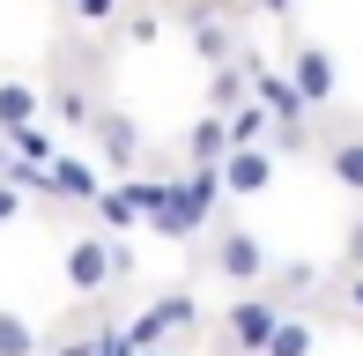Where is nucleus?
Returning <instances> with one entry per match:
<instances>
[{"label":"nucleus","instance_id":"f257e3e1","mask_svg":"<svg viewBox=\"0 0 363 356\" xmlns=\"http://www.w3.org/2000/svg\"><path fill=\"white\" fill-rule=\"evenodd\" d=\"M60 274H67L74 304L111 297V282H119V238H111V230H82V238H67V252H60Z\"/></svg>","mask_w":363,"mask_h":356},{"label":"nucleus","instance_id":"f03ea898","mask_svg":"<svg viewBox=\"0 0 363 356\" xmlns=\"http://www.w3.org/2000/svg\"><path fill=\"white\" fill-rule=\"evenodd\" d=\"M282 297H267V289H238V297L223 304V342H230V356H267V342H274V327H282Z\"/></svg>","mask_w":363,"mask_h":356},{"label":"nucleus","instance_id":"7ed1b4c3","mask_svg":"<svg viewBox=\"0 0 363 356\" xmlns=\"http://www.w3.org/2000/svg\"><path fill=\"white\" fill-rule=\"evenodd\" d=\"M193 327H201V297L193 289H163V297H148L126 319V342L134 349H171V334H193Z\"/></svg>","mask_w":363,"mask_h":356},{"label":"nucleus","instance_id":"20e7f679","mask_svg":"<svg viewBox=\"0 0 363 356\" xmlns=\"http://www.w3.org/2000/svg\"><path fill=\"white\" fill-rule=\"evenodd\" d=\"M208 267H216L230 289H259V282L274 274L267 245H259V230H216V245H208Z\"/></svg>","mask_w":363,"mask_h":356},{"label":"nucleus","instance_id":"39448f33","mask_svg":"<svg viewBox=\"0 0 363 356\" xmlns=\"http://www.w3.org/2000/svg\"><path fill=\"white\" fill-rule=\"evenodd\" d=\"M89 141H96V164H104V171H119V178H134V164H141V126L126 119L119 104H104V111H96V126H89Z\"/></svg>","mask_w":363,"mask_h":356},{"label":"nucleus","instance_id":"423d86ee","mask_svg":"<svg viewBox=\"0 0 363 356\" xmlns=\"http://www.w3.org/2000/svg\"><path fill=\"white\" fill-rule=\"evenodd\" d=\"M186 38H193V52H201L208 67H230V60L245 52V45H238V30H230V15L201 8V0H186Z\"/></svg>","mask_w":363,"mask_h":356},{"label":"nucleus","instance_id":"0eeeda50","mask_svg":"<svg viewBox=\"0 0 363 356\" xmlns=\"http://www.w3.org/2000/svg\"><path fill=\"white\" fill-rule=\"evenodd\" d=\"M289 82H296V96H304L311 111H326V104H334V89H341L334 52H326V45H296V52H289Z\"/></svg>","mask_w":363,"mask_h":356},{"label":"nucleus","instance_id":"6e6552de","mask_svg":"<svg viewBox=\"0 0 363 356\" xmlns=\"http://www.w3.org/2000/svg\"><path fill=\"white\" fill-rule=\"evenodd\" d=\"M252 104H267V119H274V126H311V104L296 96L289 74H274V67H267V60L252 67Z\"/></svg>","mask_w":363,"mask_h":356},{"label":"nucleus","instance_id":"1a4fd4ad","mask_svg":"<svg viewBox=\"0 0 363 356\" xmlns=\"http://www.w3.org/2000/svg\"><path fill=\"white\" fill-rule=\"evenodd\" d=\"M104 186H111V178H96L89 156H60V164H52V201L60 208H96Z\"/></svg>","mask_w":363,"mask_h":356},{"label":"nucleus","instance_id":"9d476101","mask_svg":"<svg viewBox=\"0 0 363 356\" xmlns=\"http://www.w3.org/2000/svg\"><path fill=\"white\" fill-rule=\"evenodd\" d=\"M38 119H45V89L23 82V74H0V141L23 134V126H38Z\"/></svg>","mask_w":363,"mask_h":356},{"label":"nucleus","instance_id":"9b49d317","mask_svg":"<svg viewBox=\"0 0 363 356\" xmlns=\"http://www.w3.org/2000/svg\"><path fill=\"white\" fill-rule=\"evenodd\" d=\"M223 186L238 193V201L267 193V186H274V149H230V156H223Z\"/></svg>","mask_w":363,"mask_h":356},{"label":"nucleus","instance_id":"f8f14e48","mask_svg":"<svg viewBox=\"0 0 363 356\" xmlns=\"http://www.w3.org/2000/svg\"><path fill=\"white\" fill-rule=\"evenodd\" d=\"M96 111H104V104H96V96L82 89V82H67V74H60V82L45 89V119L74 126V134H89V126H96Z\"/></svg>","mask_w":363,"mask_h":356},{"label":"nucleus","instance_id":"ddd939ff","mask_svg":"<svg viewBox=\"0 0 363 356\" xmlns=\"http://www.w3.org/2000/svg\"><path fill=\"white\" fill-rule=\"evenodd\" d=\"M238 104H252V67H245V52L230 60V67H208V111L230 119Z\"/></svg>","mask_w":363,"mask_h":356},{"label":"nucleus","instance_id":"4468645a","mask_svg":"<svg viewBox=\"0 0 363 356\" xmlns=\"http://www.w3.org/2000/svg\"><path fill=\"white\" fill-rule=\"evenodd\" d=\"M223 156H230V126L216 111H201V119L186 126V164L193 171H223Z\"/></svg>","mask_w":363,"mask_h":356},{"label":"nucleus","instance_id":"2eb2a0df","mask_svg":"<svg viewBox=\"0 0 363 356\" xmlns=\"http://www.w3.org/2000/svg\"><path fill=\"white\" fill-rule=\"evenodd\" d=\"M178 193H186V208H193V223H201V230H208V223H216V208H223V171H178Z\"/></svg>","mask_w":363,"mask_h":356},{"label":"nucleus","instance_id":"dca6fc26","mask_svg":"<svg viewBox=\"0 0 363 356\" xmlns=\"http://www.w3.org/2000/svg\"><path fill=\"white\" fill-rule=\"evenodd\" d=\"M89 216L104 223L111 238H134V230H141V208H134V193H126V178H111V186L96 193V208H89Z\"/></svg>","mask_w":363,"mask_h":356},{"label":"nucleus","instance_id":"f3484780","mask_svg":"<svg viewBox=\"0 0 363 356\" xmlns=\"http://www.w3.org/2000/svg\"><path fill=\"white\" fill-rule=\"evenodd\" d=\"M45 342H52V334H45L38 319H23V312L0 304V356H45Z\"/></svg>","mask_w":363,"mask_h":356},{"label":"nucleus","instance_id":"a211bd4d","mask_svg":"<svg viewBox=\"0 0 363 356\" xmlns=\"http://www.w3.org/2000/svg\"><path fill=\"white\" fill-rule=\"evenodd\" d=\"M326 171H334L341 193H363V134H341L334 149H326Z\"/></svg>","mask_w":363,"mask_h":356},{"label":"nucleus","instance_id":"6ab92c4d","mask_svg":"<svg viewBox=\"0 0 363 356\" xmlns=\"http://www.w3.org/2000/svg\"><path fill=\"white\" fill-rule=\"evenodd\" d=\"M67 23L74 30H119L126 23V0H67Z\"/></svg>","mask_w":363,"mask_h":356},{"label":"nucleus","instance_id":"aec40b11","mask_svg":"<svg viewBox=\"0 0 363 356\" xmlns=\"http://www.w3.org/2000/svg\"><path fill=\"white\" fill-rule=\"evenodd\" d=\"M311 342H319V334H311V319H282V327H274V342H267V356H311Z\"/></svg>","mask_w":363,"mask_h":356},{"label":"nucleus","instance_id":"412c9836","mask_svg":"<svg viewBox=\"0 0 363 356\" xmlns=\"http://www.w3.org/2000/svg\"><path fill=\"white\" fill-rule=\"evenodd\" d=\"M119 38H126V45H156V38H163V15H156V8H126Z\"/></svg>","mask_w":363,"mask_h":356},{"label":"nucleus","instance_id":"4be33fe9","mask_svg":"<svg viewBox=\"0 0 363 356\" xmlns=\"http://www.w3.org/2000/svg\"><path fill=\"white\" fill-rule=\"evenodd\" d=\"M30 216V193H15V186H0V223H23Z\"/></svg>","mask_w":363,"mask_h":356},{"label":"nucleus","instance_id":"5701e85b","mask_svg":"<svg viewBox=\"0 0 363 356\" xmlns=\"http://www.w3.org/2000/svg\"><path fill=\"white\" fill-rule=\"evenodd\" d=\"M289 8H296V0H252V15H274V23H282Z\"/></svg>","mask_w":363,"mask_h":356},{"label":"nucleus","instance_id":"b1692460","mask_svg":"<svg viewBox=\"0 0 363 356\" xmlns=\"http://www.w3.org/2000/svg\"><path fill=\"white\" fill-rule=\"evenodd\" d=\"M349 312H356V319H363V267H356V274H349Z\"/></svg>","mask_w":363,"mask_h":356},{"label":"nucleus","instance_id":"393cba45","mask_svg":"<svg viewBox=\"0 0 363 356\" xmlns=\"http://www.w3.org/2000/svg\"><path fill=\"white\" fill-rule=\"evenodd\" d=\"M201 8H216V15H245L252 0H201Z\"/></svg>","mask_w":363,"mask_h":356},{"label":"nucleus","instance_id":"a878e982","mask_svg":"<svg viewBox=\"0 0 363 356\" xmlns=\"http://www.w3.org/2000/svg\"><path fill=\"white\" fill-rule=\"evenodd\" d=\"M141 356H171V349H141Z\"/></svg>","mask_w":363,"mask_h":356},{"label":"nucleus","instance_id":"bb28decb","mask_svg":"<svg viewBox=\"0 0 363 356\" xmlns=\"http://www.w3.org/2000/svg\"><path fill=\"white\" fill-rule=\"evenodd\" d=\"M60 8H67V0H60Z\"/></svg>","mask_w":363,"mask_h":356}]
</instances>
